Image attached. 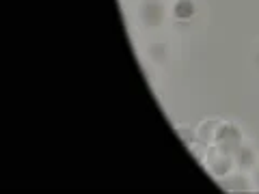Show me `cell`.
<instances>
[{
    "label": "cell",
    "mask_w": 259,
    "mask_h": 194,
    "mask_svg": "<svg viewBox=\"0 0 259 194\" xmlns=\"http://www.w3.org/2000/svg\"><path fill=\"white\" fill-rule=\"evenodd\" d=\"M240 142H244V140H242V132L233 123H229V121H223L221 132H218L214 144H216V147H221V149H225V151L233 153V149H236Z\"/></svg>",
    "instance_id": "4"
},
{
    "label": "cell",
    "mask_w": 259,
    "mask_h": 194,
    "mask_svg": "<svg viewBox=\"0 0 259 194\" xmlns=\"http://www.w3.org/2000/svg\"><path fill=\"white\" fill-rule=\"evenodd\" d=\"M175 132H177V136H180V138L184 140L186 147H188L190 142L197 140V129H190V127H186V125H177Z\"/></svg>",
    "instance_id": "9"
},
{
    "label": "cell",
    "mask_w": 259,
    "mask_h": 194,
    "mask_svg": "<svg viewBox=\"0 0 259 194\" xmlns=\"http://www.w3.org/2000/svg\"><path fill=\"white\" fill-rule=\"evenodd\" d=\"M139 20L145 28H160L166 20V7L162 0H141Z\"/></svg>",
    "instance_id": "2"
},
{
    "label": "cell",
    "mask_w": 259,
    "mask_h": 194,
    "mask_svg": "<svg viewBox=\"0 0 259 194\" xmlns=\"http://www.w3.org/2000/svg\"><path fill=\"white\" fill-rule=\"evenodd\" d=\"M253 173H255V179H257V185H259V164H257V168H255Z\"/></svg>",
    "instance_id": "10"
},
{
    "label": "cell",
    "mask_w": 259,
    "mask_h": 194,
    "mask_svg": "<svg viewBox=\"0 0 259 194\" xmlns=\"http://www.w3.org/2000/svg\"><path fill=\"white\" fill-rule=\"evenodd\" d=\"M168 13H171V18L180 24L190 22L194 15H197V3H194V0H173Z\"/></svg>",
    "instance_id": "7"
},
{
    "label": "cell",
    "mask_w": 259,
    "mask_h": 194,
    "mask_svg": "<svg viewBox=\"0 0 259 194\" xmlns=\"http://www.w3.org/2000/svg\"><path fill=\"white\" fill-rule=\"evenodd\" d=\"M147 54H149V59H151V61L162 63V61L166 59V45L162 43V41L151 43V45H149V50H147Z\"/></svg>",
    "instance_id": "8"
},
{
    "label": "cell",
    "mask_w": 259,
    "mask_h": 194,
    "mask_svg": "<svg viewBox=\"0 0 259 194\" xmlns=\"http://www.w3.org/2000/svg\"><path fill=\"white\" fill-rule=\"evenodd\" d=\"M205 166V171L214 177L216 181H223L225 177H229L233 171H236V162H233V153L231 151H225L216 144H209L207 153H205V160L201 162Z\"/></svg>",
    "instance_id": "1"
},
{
    "label": "cell",
    "mask_w": 259,
    "mask_h": 194,
    "mask_svg": "<svg viewBox=\"0 0 259 194\" xmlns=\"http://www.w3.org/2000/svg\"><path fill=\"white\" fill-rule=\"evenodd\" d=\"M255 65L259 67V50H257V54H255Z\"/></svg>",
    "instance_id": "11"
},
{
    "label": "cell",
    "mask_w": 259,
    "mask_h": 194,
    "mask_svg": "<svg viewBox=\"0 0 259 194\" xmlns=\"http://www.w3.org/2000/svg\"><path fill=\"white\" fill-rule=\"evenodd\" d=\"M221 125H223V119H216V117H207L203 121H199V125L194 127L197 129V140H201L203 144H214L218 132H221Z\"/></svg>",
    "instance_id": "5"
},
{
    "label": "cell",
    "mask_w": 259,
    "mask_h": 194,
    "mask_svg": "<svg viewBox=\"0 0 259 194\" xmlns=\"http://www.w3.org/2000/svg\"><path fill=\"white\" fill-rule=\"evenodd\" d=\"M221 185L227 192H250V190H255V185L250 183L248 173H242V171H233L229 177H225V181H221Z\"/></svg>",
    "instance_id": "6"
},
{
    "label": "cell",
    "mask_w": 259,
    "mask_h": 194,
    "mask_svg": "<svg viewBox=\"0 0 259 194\" xmlns=\"http://www.w3.org/2000/svg\"><path fill=\"white\" fill-rule=\"evenodd\" d=\"M233 162H236V171L253 173L259 164V158H257V151L250 147V144L240 142L238 147L233 149Z\"/></svg>",
    "instance_id": "3"
}]
</instances>
